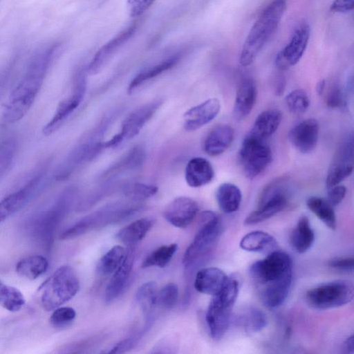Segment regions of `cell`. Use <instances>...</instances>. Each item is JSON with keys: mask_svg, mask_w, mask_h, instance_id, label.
<instances>
[{"mask_svg": "<svg viewBox=\"0 0 354 354\" xmlns=\"http://www.w3.org/2000/svg\"><path fill=\"white\" fill-rule=\"evenodd\" d=\"M344 349L346 353H353V335L348 337L344 343Z\"/></svg>", "mask_w": 354, "mask_h": 354, "instance_id": "obj_54", "label": "cell"}, {"mask_svg": "<svg viewBox=\"0 0 354 354\" xmlns=\"http://www.w3.org/2000/svg\"><path fill=\"white\" fill-rule=\"evenodd\" d=\"M162 104V100L157 99L131 112L122 121L120 131L111 139L104 142V148L116 147L122 142L136 136L154 115Z\"/></svg>", "mask_w": 354, "mask_h": 354, "instance_id": "obj_14", "label": "cell"}, {"mask_svg": "<svg viewBox=\"0 0 354 354\" xmlns=\"http://www.w3.org/2000/svg\"><path fill=\"white\" fill-rule=\"evenodd\" d=\"M257 97L255 82L250 78L242 80L236 91L233 115L236 120L245 119L251 113Z\"/></svg>", "mask_w": 354, "mask_h": 354, "instance_id": "obj_25", "label": "cell"}, {"mask_svg": "<svg viewBox=\"0 0 354 354\" xmlns=\"http://www.w3.org/2000/svg\"><path fill=\"white\" fill-rule=\"evenodd\" d=\"M232 307L221 302L213 296L208 306L205 319L210 336L214 340L221 339L227 332L230 323Z\"/></svg>", "mask_w": 354, "mask_h": 354, "instance_id": "obj_21", "label": "cell"}, {"mask_svg": "<svg viewBox=\"0 0 354 354\" xmlns=\"http://www.w3.org/2000/svg\"><path fill=\"white\" fill-rule=\"evenodd\" d=\"M25 304L22 292L15 287L0 282V305L10 312H17Z\"/></svg>", "mask_w": 354, "mask_h": 354, "instance_id": "obj_41", "label": "cell"}, {"mask_svg": "<svg viewBox=\"0 0 354 354\" xmlns=\"http://www.w3.org/2000/svg\"><path fill=\"white\" fill-rule=\"evenodd\" d=\"M77 191V188L73 186L66 188L50 209L33 218L30 223V230L37 241L49 246L57 226L71 206Z\"/></svg>", "mask_w": 354, "mask_h": 354, "instance_id": "obj_7", "label": "cell"}, {"mask_svg": "<svg viewBox=\"0 0 354 354\" xmlns=\"http://www.w3.org/2000/svg\"><path fill=\"white\" fill-rule=\"evenodd\" d=\"M227 277L228 276L218 268H203L196 274L194 288L199 292L214 296L221 290Z\"/></svg>", "mask_w": 354, "mask_h": 354, "instance_id": "obj_26", "label": "cell"}, {"mask_svg": "<svg viewBox=\"0 0 354 354\" xmlns=\"http://www.w3.org/2000/svg\"><path fill=\"white\" fill-rule=\"evenodd\" d=\"M288 183L287 176H281L267 184L260 194L257 208L247 216L244 224H257L282 211L288 203Z\"/></svg>", "mask_w": 354, "mask_h": 354, "instance_id": "obj_9", "label": "cell"}, {"mask_svg": "<svg viewBox=\"0 0 354 354\" xmlns=\"http://www.w3.org/2000/svg\"><path fill=\"white\" fill-rule=\"evenodd\" d=\"M156 185L140 182L127 183L122 185L123 195L133 201H142L153 197L158 192Z\"/></svg>", "mask_w": 354, "mask_h": 354, "instance_id": "obj_40", "label": "cell"}, {"mask_svg": "<svg viewBox=\"0 0 354 354\" xmlns=\"http://www.w3.org/2000/svg\"><path fill=\"white\" fill-rule=\"evenodd\" d=\"M326 83L325 80H319L316 85V92L318 95H322L326 90Z\"/></svg>", "mask_w": 354, "mask_h": 354, "instance_id": "obj_55", "label": "cell"}, {"mask_svg": "<svg viewBox=\"0 0 354 354\" xmlns=\"http://www.w3.org/2000/svg\"><path fill=\"white\" fill-rule=\"evenodd\" d=\"M156 0H127V10L132 17L142 15Z\"/></svg>", "mask_w": 354, "mask_h": 354, "instance_id": "obj_48", "label": "cell"}, {"mask_svg": "<svg viewBox=\"0 0 354 354\" xmlns=\"http://www.w3.org/2000/svg\"><path fill=\"white\" fill-rule=\"evenodd\" d=\"M134 258V250L132 246H130L126 251L121 264L113 273L106 286L105 290L106 303H111L115 299L124 289L133 269Z\"/></svg>", "mask_w": 354, "mask_h": 354, "instance_id": "obj_22", "label": "cell"}, {"mask_svg": "<svg viewBox=\"0 0 354 354\" xmlns=\"http://www.w3.org/2000/svg\"><path fill=\"white\" fill-rule=\"evenodd\" d=\"M157 285L153 281L143 283L136 293V299L142 310L145 324L152 325L153 311L156 305Z\"/></svg>", "mask_w": 354, "mask_h": 354, "instance_id": "obj_34", "label": "cell"}, {"mask_svg": "<svg viewBox=\"0 0 354 354\" xmlns=\"http://www.w3.org/2000/svg\"><path fill=\"white\" fill-rule=\"evenodd\" d=\"M214 177L211 163L202 157L190 159L185 167V178L187 184L194 188L209 184Z\"/></svg>", "mask_w": 354, "mask_h": 354, "instance_id": "obj_27", "label": "cell"}, {"mask_svg": "<svg viewBox=\"0 0 354 354\" xmlns=\"http://www.w3.org/2000/svg\"><path fill=\"white\" fill-rule=\"evenodd\" d=\"M50 161H43L18 189L0 201V225L22 209L37 194L46 179Z\"/></svg>", "mask_w": 354, "mask_h": 354, "instance_id": "obj_10", "label": "cell"}, {"mask_svg": "<svg viewBox=\"0 0 354 354\" xmlns=\"http://www.w3.org/2000/svg\"><path fill=\"white\" fill-rule=\"evenodd\" d=\"M154 220L145 217L139 218L122 228L116 234V239L129 246L140 241L153 227Z\"/></svg>", "mask_w": 354, "mask_h": 354, "instance_id": "obj_30", "label": "cell"}, {"mask_svg": "<svg viewBox=\"0 0 354 354\" xmlns=\"http://www.w3.org/2000/svg\"><path fill=\"white\" fill-rule=\"evenodd\" d=\"M115 115V112L104 115L80 139L55 172L57 180L68 178L80 166L91 160L104 149L103 138Z\"/></svg>", "mask_w": 354, "mask_h": 354, "instance_id": "obj_3", "label": "cell"}, {"mask_svg": "<svg viewBox=\"0 0 354 354\" xmlns=\"http://www.w3.org/2000/svg\"><path fill=\"white\" fill-rule=\"evenodd\" d=\"M48 268V260L41 255H32L16 264V272L21 277L35 280L44 274Z\"/></svg>", "mask_w": 354, "mask_h": 354, "instance_id": "obj_35", "label": "cell"}, {"mask_svg": "<svg viewBox=\"0 0 354 354\" xmlns=\"http://www.w3.org/2000/svg\"><path fill=\"white\" fill-rule=\"evenodd\" d=\"M328 266L342 273L349 274L353 272L354 259L351 257H337L329 260Z\"/></svg>", "mask_w": 354, "mask_h": 354, "instance_id": "obj_47", "label": "cell"}, {"mask_svg": "<svg viewBox=\"0 0 354 354\" xmlns=\"http://www.w3.org/2000/svg\"><path fill=\"white\" fill-rule=\"evenodd\" d=\"M286 0H272L261 12L243 43L239 62L250 66L274 34L286 10Z\"/></svg>", "mask_w": 354, "mask_h": 354, "instance_id": "obj_2", "label": "cell"}, {"mask_svg": "<svg viewBox=\"0 0 354 354\" xmlns=\"http://www.w3.org/2000/svg\"><path fill=\"white\" fill-rule=\"evenodd\" d=\"M240 248L248 252L270 253L277 248L274 237L268 232L256 230L246 234L241 239Z\"/></svg>", "mask_w": 354, "mask_h": 354, "instance_id": "obj_29", "label": "cell"}, {"mask_svg": "<svg viewBox=\"0 0 354 354\" xmlns=\"http://www.w3.org/2000/svg\"><path fill=\"white\" fill-rule=\"evenodd\" d=\"M319 133V125L317 120L308 118L295 127L288 133L291 145L299 152L308 153L316 147Z\"/></svg>", "mask_w": 354, "mask_h": 354, "instance_id": "obj_19", "label": "cell"}, {"mask_svg": "<svg viewBox=\"0 0 354 354\" xmlns=\"http://www.w3.org/2000/svg\"><path fill=\"white\" fill-rule=\"evenodd\" d=\"M282 113L277 109H267L257 117L250 133L263 139L272 136L278 129Z\"/></svg>", "mask_w": 354, "mask_h": 354, "instance_id": "obj_31", "label": "cell"}, {"mask_svg": "<svg viewBox=\"0 0 354 354\" xmlns=\"http://www.w3.org/2000/svg\"><path fill=\"white\" fill-rule=\"evenodd\" d=\"M353 298V286L346 280H335L317 285L306 294L308 304L315 309L338 308L351 302Z\"/></svg>", "mask_w": 354, "mask_h": 354, "instance_id": "obj_11", "label": "cell"}, {"mask_svg": "<svg viewBox=\"0 0 354 354\" xmlns=\"http://www.w3.org/2000/svg\"><path fill=\"white\" fill-rule=\"evenodd\" d=\"M125 250L121 245H115L107 251L97 264V272L102 276L112 274L121 264Z\"/></svg>", "mask_w": 354, "mask_h": 354, "instance_id": "obj_37", "label": "cell"}, {"mask_svg": "<svg viewBox=\"0 0 354 354\" xmlns=\"http://www.w3.org/2000/svg\"><path fill=\"white\" fill-rule=\"evenodd\" d=\"M79 289L75 271L69 266H62L40 287L42 306L47 311L53 310L71 299Z\"/></svg>", "mask_w": 354, "mask_h": 354, "instance_id": "obj_6", "label": "cell"}, {"mask_svg": "<svg viewBox=\"0 0 354 354\" xmlns=\"http://www.w3.org/2000/svg\"><path fill=\"white\" fill-rule=\"evenodd\" d=\"M86 68H84L77 71L70 94L60 101L53 115L43 128L45 136L54 133L79 106L86 93Z\"/></svg>", "mask_w": 354, "mask_h": 354, "instance_id": "obj_13", "label": "cell"}, {"mask_svg": "<svg viewBox=\"0 0 354 354\" xmlns=\"http://www.w3.org/2000/svg\"><path fill=\"white\" fill-rule=\"evenodd\" d=\"M274 91L277 95H283L286 88V80L283 77L280 76L277 79Z\"/></svg>", "mask_w": 354, "mask_h": 354, "instance_id": "obj_53", "label": "cell"}, {"mask_svg": "<svg viewBox=\"0 0 354 354\" xmlns=\"http://www.w3.org/2000/svg\"><path fill=\"white\" fill-rule=\"evenodd\" d=\"M354 8V0H334L330 6L333 12L346 13L351 11Z\"/></svg>", "mask_w": 354, "mask_h": 354, "instance_id": "obj_51", "label": "cell"}, {"mask_svg": "<svg viewBox=\"0 0 354 354\" xmlns=\"http://www.w3.org/2000/svg\"><path fill=\"white\" fill-rule=\"evenodd\" d=\"M137 30V23H133L104 44L94 55L86 68L87 73L96 75L107 64L118 49L124 44Z\"/></svg>", "mask_w": 354, "mask_h": 354, "instance_id": "obj_16", "label": "cell"}, {"mask_svg": "<svg viewBox=\"0 0 354 354\" xmlns=\"http://www.w3.org/2000/svg\"><path fill=\"white\" fill-rule=\"evenodd\" d=\"M17 142L15 136L0 137V180L9 171L17 153Z\"/></svg>", "mask_w": 354, "mask_h": 354, "instance_id": "obj_38", "label": "cell"}, {"mask_svg": "<svg viewBox=\"0 0 354 354\" xmlns=\"http://www.w3.org/2000/svg\"><path fill=\"white\" fill-rule=\"evenodd\" d=\"M234 137V131L231 126L218 124L207 134L203 142V150L209 156H220L230 147Z\"/></svg>", "mask_w": 354, "mask_h": 354, "instance_id": "obj_24", "label": "cell"}, {"mask_svg": "<svg viewBox=\"0 0 354 354\" xmlns=\"http://www.w3.org/2000/svg\"><path fill=\"white\" fill-rule=\"evenodd\" d=\"M290 244L298 253H304L313 245L315 233L306 216L299 218L290 237Z\"/></svg>", "mask_w": 354, "mask_h": 354, "instance_id": "obj_32", "label": "cell"}, {"mask_svg": "<svg viewBox=\"0 0 354 354\" xmlns=\"http://www.w3.org/2000/svg\"><path fill=\"white\" fill-rule=\"evenodd\" d=\"M353 170L352 139L342 143L328 169L326 178L327 188L339 185L350 176Z\"/></svg>", "mask_w": 354, "mask_h": 354, "instance_id": "obj_18", "label": "cell"}, {"mask_svg": "<svg viewBox=\"0 0 354 354\" xmlns=\"http://www.w3.org/2000/svg\"><path fill=\"white\" fill-rule=\"evenodd\" d=\"M178 299V288L174 283H168L157 293L156 305L170 310L176 305Z\"/></svg>", "mask_w": 354, "mask_h": 354, "instance_id": "obj_44", "label": "cell"}, {"mask_svg": "<svg viewBox=\"0 0 354 354\" xmlns=\"http://www.w3.org/2000/svg\"><path fill=\"white\" fill-rule=\"evenodd\" d=\"M292 262L286 252L274 250L263 259L254 262L250 267V274L257 286L262 289L292 279Z\"/></svg>", "mask_w": 354, "mask_h": 354, "instance_id": "obj_8", "label": "cell"}, {"mask_svg": "<svg viewBox=\"0 0 354 354\" xmlns=\"http://www.w3.org/2000/svg\"><path fill=\"white\" fill-rule=\"evenodd\" d=\"M181 58L180 53H176L154 65L140 71L129 82L127 93H131L135 89L146 82L156 77L177 64Z\"/></svg>", "mask_w": 354, "mask_h": 354, "instance_id": "obj_28", "label": "cell"}, {"mask_svg": "<svg viewBox=\"0 0 354 354\" xmlns=\"http://www.w3.org/2000/svg\"><path fill=\"white\" fill-rule=\"evenodd\" d=\"M285 102L289 111L295 114L304 113L310 105V99L303 89H295L290 92L285 97Z\"/></svg>", "mask_w": 354, "mask_h": 354, "instance_id": "obj_43", "label": "cell"}, {"mask_svg": "<svg viewBox=\"0 0 354 354\" xmlns=\"http://www.w3.org/2000/svg\"><path fill=\"white\" fill-rule=\"evenodd\" d=\"M178 250L176 243L161 245L154 250L143 261L142 268L167 266Z\"/></svg>", "mask_w": 354, "mask_h": 354, "instance_id": "obj_39", "label": "cell"}, {"mask_svg": "<svg viewBox=\"0 0 354 354\" xmlns=\"http://www.w3.org/2000/svg\"><path fill=\"white\" fill-rule=\"evenodd\" d=\"M242 322L249 331L257 333L266 326L268 321L264 312L257 308L250 307L243 315Z\"/></svg>", "mask_w": 354, "mask_h": 354, "instance_id": "obj_42", "label": "cell"}, {"mask_svg": "<svg viewBox=\"0 0 354 354\" xmlns=\"http://www.w3.org/2000/svg\"><path fill=\"white\" fill-rule=\"evenodd\" d=\"M220 109V102L214 97L190 108L183 114L184 129L191 132L201 129L212 121Z\"/></svg>", "mask_w": 354, "mask_h": 354, "instance_id": "obj_20", "label": "cell"}, {"mask_svg": "<svg viewBox=\"0 0 354 354\" xmlns=\"http://www.w3.org/2000/svg\"><path fill=\"white\" fill-rule=\"evenodd\" d=\"M346 194V187L339 184L328 188L327 200L335 207L343 201Z\"/></svg>", "mask_w": 354, "mask_h": 354, "instance_id": "obj_50", "label": "cell"}, {"mask_svg": "<svg viewBox=\"0 0 354 354\" xmlns=\"http://www.w3.org/2000/svg\"><path fill=\"white\" fill-rule=\"evenodd\" d=\"M309 37V26L304 23L300 24L294 31L288 44L277 55V68L285 71L297 64L306 50Z\"/></svg>", "mask_w": 354, "mask_h": 354, "instance_id": "obj_15", "label": "cell"}, {"mask_svg": "<svg viewBox=\"0 0 354 354\" xmlns=\"http://www.w3.org/2000/svg\"><path fill=\"white\" fill-rule=\"evenodd\" d=\"M265 140L249 133L243 140L239 158L244 175L248 179L257 177L272 162V150Z\"/></svg>", "mask_w": 354, "mask_h": 354, "instance_id": "obj_12", "label": "cell"}, {"mask_svg": "<svg viewBox=\"0 0 354 354\" xmlns=\"http://www.w3.org/2000/svg\"><path fill=\"white\" fill-rule=\"evenodd\" d=\"M146 152L141 145H136L123 154L102 174L101 179L108 180L123 173L139 168L144 163Z\"/></svg>", "mask_w": 354, "mask_h": 354, "instance_id": "obj_23", "label": "cell"}, {"mask_svg": "<svg viewBox=\"0 0 354 354\" xmlns=\"http://www.w3.org/2000/svg\"><path fill=\"white\" fill-rule=\"evenodd\" d=\"M140 209V205L128 203L117 202L108 204L85 216L64 230L59 236L60 239H72L98 227L119 222Z\"/></svg>", "mask_w": 354, "mask_h": 354, "instance_id": "obj_5", "label": "cell"}, {"mask_svg": "<svg viewBox=\"0 0 354 354\" xmlns=\"http://www.w3.org/2000/svg\"><path fill=\"white\" fill-rule=\"evenodd\" d=\"M216 198L219 208L225 213L231 214L239 209L242 194L234 184L224 183L217 188Z\"/></svg>", "mask_w": 354, "mask_h": 354, "instance_id": "obj_33", "label": "cell"}, {"mask_svg": "<svg viewBox=\"0 0 354 354\" xmlns=\"http://www.w3.org/2000/svg\"><path fill=\"white\" fill-rule=\"evenodd\" d=\"M306 205L328 228L335 230L337 226L335 213L333 206L327 199L311 196L307 199Z\"/></svg>", "mask_w": 354, "mask_h": 354, "instance_id": "obj_36", "label": "cell"}, {"mask_svg": "<svg viewBox=\"0 0 354 354\" xmlns=\"http://www.w3.org/2000/svg\"><path fill=\"white\" fill-rule=\"evenodd\" d=\"M325 102L331 109H339L345 104L344 93L342 87L337 84L331 86L326 93Z\"/></svg>", "mask_w": 354, "mask_h": 354, "instance_id": "obj_46", "label": "cell"}, {"mask_svg": "<svg viewBox=\"0 0 354 354\" xmlns=\"http://www.w3.org/2000/svg\"><path fill=\"white\" fill-rule=\"evenodd\" d=\"M53 310L50 317V323L57 329H64L71 326L76 317V312L71 307L59 306Z\"/></svg>", "mask_w": 354, "mask_h": 354, "instance_id": "obj_45", "label": "cell"}, {"mask_svg": "<svg viewBox=\"0 0 354 354\" xmlns=\"http://www.w3.org/2000/svg\"><path fill=\"white\" fill-rule=\"evenodd\" d=\"M54 52L55 48H52L32 59L4 106L2 113L4 123L14 124L28 112L42 86Z\"/></svg>", "mask_w": 354, "mask_h": 354, "instance_id": "obj_1", "label": "cell"}, {"mask_svg": "<svg viewBox=\"0 0 354 354\" xmlns=\"http://www.w3.org/2000/svg\"><path fill=\"white\" fill-rule=\"evenodd\" d=\"M200 224L193 241L183 257V264L186 270L194 269L209 257L221 234V221L215 212H203Z\"/></svg>", "mask_w": 354, "mask_h": 354, "instance_id": "obj_4", "label": "cell"}, {"mask_svg": "<svg viewBox=\"0 0 354 354\" xmlns=\"http://www.w3.org/2000/svg\"><path fill=\"white\" fill-rule=\"evenodd\" d=\"M143 335L142 333H140L136 336L131 337L127 338L125 339H123L122 341L118 342L117 344H115L112 348H111L110 351H107L106 353H125L129 350H131L132 348H133L137 342L139 341L140 337Z\"/></svg>", "mask_w": 354, "mask_h": 354, "instance_id": "obj_49", "label": "cell"}, {"mask_svg": "<svg viewBox=\"0 0 354 354\" xmlns=\"http://www.w3.org/2000/svg\"><path fill=\"white\" fill-rule=\"evenodd\" d=\"M199 211L197 202L187 196L171 201L163 210L164 218L173 226L185 228L196 218Z\"/></svg>", "mask_w": 354, "mask_h": 354, "instance_id": "obj_17", "label": "cell"}, {"mask_svg": "<svg viewBox=\"0 0 354 354\" xmlns=\"http://www.w3.org/2000/svg\"><path fill=\"white\" fill-rule=\"evenodd\" d=\"M175 343L170 339H162L151 349L152 353H171L175 352Z\"/></svg>", "mask_w": 354, "mask_h": 354, "instance_id": "obj_52", "label": "cell"}]
</instances>
